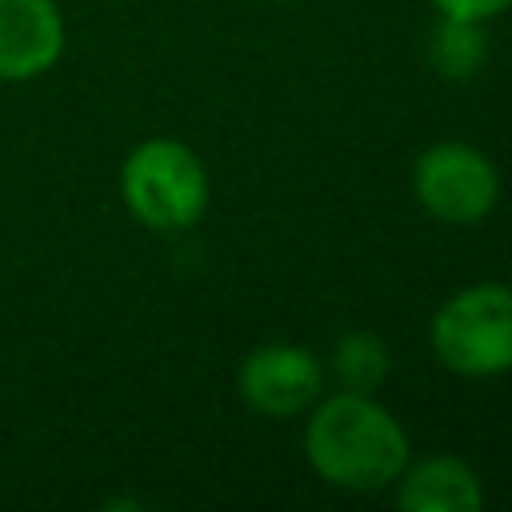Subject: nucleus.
<instances>
[{"mask_svg": "<svg viewBox=\"0 0 512 512\" xmlns=\"http://www.w3.org/2000/svg\"><path fill=\"white\" fill-rule=\"evenodd\" d=\"M64 56V16L56 0H0V84L44 76Z\"/></svg>", "mask_w": 512, "mask_h": 512, "instance_id": "423d86ee", "label": "nucleus"}, {"mask_svg": "<svg viewBox=\"0 0 512 512\" xmlns=\"http://www.w3.org/2000/svg\"><path fill=\"white\" fill-rule=\"evenodd\" d=\"M432 352L460 376H500L512 368V288L468 284L448 296L428 324Z\"/></svg>", "mask_w": 512, "mask_h": 512, "instance_id": "7ed1b4c3", "label": "nucleus"}, {"mask_svg": "<svg viewBox=\"0 0 512 512\" xmlns=\"http://www.w3.org/2000/svg\"><path fill=\"white\" fill-rule=\"evenodd\" d=\"M396 504L408 512H472L484 504V488L460 456H424L396 476Z\"/></svg>", "mask_w": 512, "mask_h": 512, "instance_id": "0eeeda50", "label": "nucleus"}, {"mask_svg": "<svg viewBox=\"0 0 512 512\" xmlns=\"http://www.w3.org/2000/svg\"><path fill=\"white\" fill-rule=\"evenodd\" d=\"M120 196L128 212L152 232L192 228L208 208L204 160L168 136L140 140L120 164Z\"/></svg>", "mask_w": 512, "mask_h": 512, "instance_id": "f03ea898", "label": "nucleus"}, {"mask_svg": "<svg viewBox=\"0 0 512 512\" xmlns=\"http://www.w3.org/2000/svg\"><path fill=\"white\" fill-rule=\"evenodd\" d=\"M308 468L348 492H376L396 484L412 460L400 420L372 400V392H336L320 400L304 424Z\"/></svg>", "mask_w": 512, "mask_h": 512, "instance_id": "f257e3e1", "label": "nucleus"}, {"mask_svg": "<svg viewBox=\"0 0 512 512\" xmlns=\"http://www.w3.org/2000/svg\"><path fill=\"white\" fill-rule=\"evenodd\" d=\"M436 16H452V20H472V24H484L500 12L512 8V0H432Z\"/></svg>", "mask_w": 512, "mask_h": 512, "instance_id": "9d476101", "label": "nucleus"}, {"mask_svg": "<svg viewBox=\"0 0 512 512\" xmlns=\"http://www.w3.org/2000/svg\"><path fill=\"white\" fill-rule=\"evenodd\" d=\"M488 60V40L480 24L440 16L428 36V64L444 80H472Z\"/></svg>", "mask_w": 512, "mask_h": 512, "instance_id": "6e6552de", "label": "nucleus"}, {"mask_svg": "<svg viewBox=\"0 0 512 512\" xmlns=\"http://www.w3.org/2000/svg\"><path fill=\"white\" fill-rule=\"evenodd\" d=\"M332 368L348 392H376L388 376V344L376 332H348L332 348Z\"/></svg>", "mask_w": 512, "mask_h": 512, "instance_id": "1a4fd4ad", "label": "nucleus"}, {"mask_svg": "<svg viewBox=\"0 0 512 512\" xmlns=\"http://www.w3.org/2000/svg\"><path fill=\"white\" fill-rule=\"evenodd\" d=\"M236 388L260 416H300L320 400V360L304 344H260L240 360Z\"/></svg>", "mask_w": 512, "mask_h": 512, "instance_id": "39448f33", "label": "nucleus"}, {"mask_svg": "<svg viewBox=\"0 0 512 512\" xmlns=\"http://www.w3.org/2000/svg\"><path fill=\"white\" fill-rule=\"evenodd\" d=\"M412 192L428 216L444 224H476L496 208L500 176L480 148L464 140H440L420 152L412 168Z\"/></svg>", "mask_w": 512, "mask_h": 512, "instance_id": "20e7f679", "label": "nucleus"}]
</instances>
